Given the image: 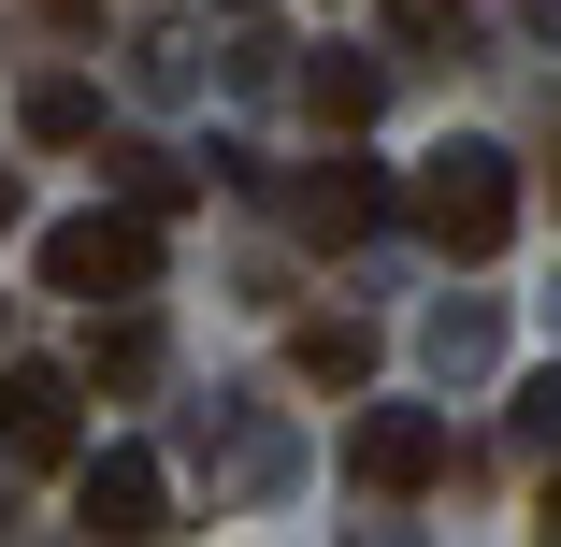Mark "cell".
<instances>
[{"instance_id": "6da1fadb", "label": "cell", "mask_w": 561, "mask_h": 547, "mask_svg": "<svg viewBox=\"0 0 561 547\" xmlns=\"http://www.w3.org/2000/svg\"><path fill=\"white\" fill-rule=\"evenodd\" d=\"M403 216H417L446 260H504V231H518V159H504V145H432Z\"/></svg>"}, {"instance_id": "7a4b0ae2", "label": "cell", "mask_w": 561, "mask_h": 547, "mask_svg": "<svg viewBox=\"0 0 561 547\" xmlns=\"http://www.w3.org/2000/svg\"><path fill=\"white\" fill-rule=\"evenodd\" d=\"M159 274V216L145 202H101V216H58L44 231V288H72V303H130Z\"/></svg>"}, {"instance_id": "3957f363", "label": "cell", "mask_w": 561, "mask_h": 547, "mask_svg": "<svg viewBox=\"0 0 561 547\" xmlns=\"http://www.w3.org/2000/svg\"><path fill=\"white\" fill-rule=\"evenodd\" d=\"M0 461H30V476L87 461V375H58V361H15V375H0Z\"/></svg>"}, {"instance_id": "277c9868", "label": "cell", "mask_w": 561, "mask_h": 547, "mask_svg": "<svg viewBox=\"0 0 561 547\" xmlns=\"http://www.w3.org/2000/svg\"><path fill=\"white\" fill-rule=\"evenodd\" d=\"M346 476H360L375 504H403V490H432V476H446V418H432V403H375V418L346 432Z\"/></svg>"}, {"instance_id": "5b68a950", "label": "cell", "mask_w": 561, "mask_h": 547, "mask_svg": "<svg viewBox=\"0 0 561 547\" xmlns=\"http://www.w3.org/2000/svg\"><path fill=\"white\" fill-rule=\"evenodd\" d=\"M159 504H173V490H159V461H145V447L72 461V518H87L101 547H145V533H159Z\"/></svg>"}, {"instance_id": "8992f818", "label": "cell", "mask_w": 561, "mask_h": 547, "mask_svg": "<svg viewBox=\"0 0 561 547\" xmlns=\"http://www.w3.org/2000/svg\"><path fill=\"white\" fill-rule=\"evenodd\" d=\"M288 216H302V246H375L389 231V187H375V159H317Z\"/></svg>"}, {"instance_id": "52a82bcc", "label": "cell", "mask_w": 561, "mask_h": 547, "mask_svg": "<svg viewBox=\"0 0 561 547\" xmlns=\"http://www.w3.org/2000/svg\"><path fill=\"white\" fill-rule=\"evenodd\" d=\"M15 130H30V145H101V87H87V72H44V87L15 101Z\"/></svg>"}, {"instance_id": "ba28073f", "label": "cell", "mask_w": 561, "mask_h": 547, "mask_svg": "<svg viewBox=\"0 0 561 547\" xmlns=\"http://www.w3.org/2000/svg\"><path fill=\"white\" fill-rule=\"evenodd\" d=\"M288 361H302L317 389H360V375H375V332H360V317H302V332H288Z\"/></svg>"}, {"instance_id": "9c48e42d", "label": "cell", "mask_w": 561, "mask_h": 547, "mask_svg": "<svg viewBox=\"0 0 561 547\" xmlns=\"http://www.w3.org/2000/svg\"><path fill=\"white\" fill-rule=\"evenodd\" d=\"M302 116H317V130H360V116H375V58H317V72H302Z\"/></svg>"}, {"instance_id": "30bf717a", "label": "cell", "mask_w": 561, "mask_h": 547, "mask_svg": "<svg viewBox=\"0 0 561 547\" xmlns=\"http://www.w3.org/2000/svg\"><path fill=\"white\" fill-rule=\"evenodd\" d=\"M87 375H101V389H145V375H159V332H145V317H116V332L87 346Z\"/></svg>"}, {"instance_id": "8fae6325", "label": "cell", "mask_w": 561, "mask_h": 547, "mask_svg": "<svg viewBox=\"0 0 561 547\" xmlns=\"http://www.w3.org/2000/svg\"><path fill=\"white\" fill-rule=\"evenodd\" d=\"M116 187H130V202H145V216H173V202H187V173H173V159H159V145H130V159H116Z\"/></svg>"}, {"instance_id": "7c38bea8", "label": "cell", "mask_w": 561, "mask_h": 547, "mask_svg": "<svg viewBox=\"0 0 561 547\" xmlns=\"http://www.w3.org/2000/svg\"><path fill=\"white\" fill-rule=\"evenodd\" d=\"M389 15H403L417 44H461V30H476V0H389Z\"/></svg>"}, {"instance_id": "4fadbf2b", "label": "cell", "mask_w": 561, "mask_h": 547, "mask_svg": "<svg viewBox=\"0 0 561 547\" xmlns=\"http://www.w3.org/2000/svg\"><path fill=\"white\" fill-rule=\"evenodd\" d=\"M518 432H533V447H561V375H533V389H518Z\"/></svg>"}, {"instance_id": "5bb4252c", "label": "cell", "mask_w": 561, "mask_h": 547, "mask_svg": "<svg viewBox=\"0 0 561 547\" xmlns=\"http://www.w3.org/2000/svg\"><path fill=\"white\" fill-rule=\"evenodd\" d=\"M15 216H30V187H15V173H0V231H15Z\"/></svg>"}, {"instance_id": "9a60e30c", "label": "cell", "mask_w": 561, "mask_h": 547, "mask_svg": "<svg viewBox=\"0 0 561 547\" xmlns=\"http://www.w3.org/2000/svg\"><path fill=\"white\" fill-rule=\"evenodd\" d=\"M547 533H561V476H547Z\"/></svg>"}, {"instance_id": "2e32d148", "label": "cell", "mask_w": 561, "mask_h": 547, "mask_svg": "<svg viewBox=\"0 0 561 547\" xmlns=\"http://www.w3.org/2000/svg\"><path fill=\"white\" fill-rule=\"evenodd\" d=\"M547 187H561V173H547Z\"/></svg>"}]
</instances>
